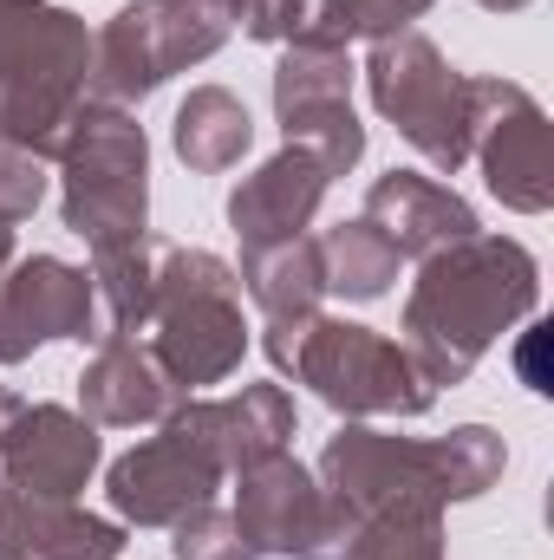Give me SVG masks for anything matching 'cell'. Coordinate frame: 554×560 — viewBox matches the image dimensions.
<instances>
[{"label":"cell","instance_id":"6da1fadb","mask_svg":"<svg viewBox=\"0 0 554 560\" xmlns=\"http://www.w3.org/2000/svg\"><path fill=\"white\" fill-rule=\"evenodd\" d=\"M542 300V268L522 242L509 235H470L450 242L437 255L417 261L412 300H405V352H412L417 378L437 385H463L476 372V359L516 326L529 319Z\"/></svg>","mask_w":554,"mask_h":560},{"label":"cell","instance_id":"7a4b0ae2","mask_svg":"<svg viewBox=\"0 0 554 560\" xmlns=\"http://www.w3.org/2000/svg\"><path fill=\"white\" fill-rule=\"evenodd\" d=\"M92 79V33L53 0H0V143L53 156Z\"/></svg>","mask_w":554,"mask_h":560},{"label":"cell","instance_id":"3957f363","mask_svg":"<svg viewBox=\"0 0 554 560\" xmlns=\"http://www.w3.org/2000/svg\"><path fill=\"white\" fill-rule=\"evenodd\" d=\"M143 346L163 359V372L183 392L235 378V365L249 352V319H242V280H235V268L216 261L209 248H183V242L157 235Z\"/></svg>","mask_w":554,"mask_h":560},{"label":"cell","instance_id":"277c9868","mask_svg":"<svg viewBox=\"0 0 554 560\" xmlns=\"http://www.w3.org/2000/svg\"><path fill=\"white\" fill-rule=\"evenodd\" d=\"M53 163H59V215L92 255L138 248L150 235V143L125 105L85 98Z\"/></svg>","mask_w":554,"mask_h":560},{"label":"cell","instance_id":"5b68a950","mask_svg":"<svg viewBox=\"0 0 554 560\" xmlns=\"http://www.w3.org/2000/svg\"><path fill=\"white\" fill-rule=\"evenodd\" d=\"M268 359L293 372V385H313V398L333 405L339 418H424L437 398L399 339L326 313L287 339H268Z\"/></svg>","mask_w":554,"mask_h":560},{"label":"cell","instance_id":"8992f818","mask_svg":"<svg viewBox=\"0 0 554 560\" xmlns=\"http://www.w3.org/2000/svg\"><path fill=\"white\" fill-rule=\"evenodd\" d=\"M366 92L379 105V118H392V131L412 143L430 170H463L470 143H476V79H463L417 26L372 39L366 59Z\"/></svg>","mask_w":554,"mask_h":560},{"label":"cell","instance_id":"52a82bcc","mask_svg":"<svg viewBox=\"0 0 554 560\" xmlns=\"http://www.w3.org/2000/svg\"><path fill=\"white\" fill-rule=\"evenodd\" d=\"M235 26L222 20L216 0H131L112 13V26L92 39V79L85 92L99 105H138L176 72L203 66L222 52Z\"/></svg>","mask_w":554,"mask_h":560},{"label":"cell","instance_id":"ba28073f","mask_svg":"<svg viewBox=\"0 0 554 560\" xmlns=\"http://www.w3.org/2000/svg\"><path fill=\"white\" fill-rule=\"evenodd\" d=\"M222 476L229 469L203 430V411L183 398L157 436H143L131 456H118L105 469V495H112L118 522H131V528H176L189 509L216 502Z\"/></svg>","mask_w":554,"mask_h":560},{"label":"cell","instance_id":"9c48e42d","mask_svg":"<svg viewBox=\"0 0 554 560\" xmlns=\"http://www.w3.org/2000/svg\"><path fill=\"white\" fill-rule=\"evenodd\" d=\"M320 489L333 502H346L359 522L372 515H443V456L437 443H412L399 430H372V423H346L339 436H326L320 450Z\"/></svg>","mask_w":554,"mask_h":560},{"label":"cell","instance_id":"30bf717a","mask_svg":"<svg viewBox=\"0 0 554 560\" xmlns=\"http://www.w3.org/2000/svg\"><path fill=\"white\" fill-rule=\"evenodd\" d=\"M275 118L287 143L313 150L333 176L366 156V125L353 112V59L326 39H287L275 66Z\"/></svg>","mask_w":554,"mask_h":560},{"label":"cell","instance_id":"8fae6325","mask_svg":"<svg viewBox=\"0 0 554 560\" xmlns=\"http://www.w3.org/2000/svg\"><path fill=\"white\" fill-rule=\"evenodd\" d=\"M470 156L483 163V183L503 209L542 215L554 202V138L542 105L509 85V79H476V143Z\"/></svg>","mask_w":554,"mask_h":560},{"label":"cell","instance_id":"7c38bea8","mask_svg":"<svg viewBox=\"0 0 554 560\" xmlns=\"http://www.w3.org/2000/svg\"><path fill=\"white\" fill-rule=\"evenodd\" d=\"M53 339H92V275L59 261V255H33V261H7L0 275V365L33 359Z\"/></svg>","mask_w":554,"mask_h":560},{"label":"cell","instance_id":"4fadbf2b","mask_svg":"<svg viewBox=\"0 0 554 560\" xmlns=\"http://www.w3.org/2000/svg\"><path fill=\"white\" fill-rule=\"evenodd\" d=\"M99 469V423L66 405H20L0 436V482L39 502H72Z\"/></svg>","mask_w":554,"mask_h":560},{"label":"cell","instance_id":"5bb4252c","mask_svg":"<svg viewBox=\"0 0 554 560\" xmlns=\"http://www.w3.org/2000/svg\"><path fill=\"white\" fill-rule=\"evenodd\" d=\"M326 183H333V170L313 150H300V143H287L255 176H242L235 196H229V229H235L242 255H268V248L300 242L307 222L326 202Z\"/></svg>","mask_w":554,"mask_h":560},{"label":"cell","instance_id":"9a60e30c","mask_svg":"<svg viewBox=\"0 0 554 560\" xmlns=\"http://www.w3.org/2000/svg\"><path fill=\"white\" fill-rule=\"evenodd\" d=\"M235 528L249 541V555H280V560H307V548L326 528V489L313 469H300L287 450L242 469V502H235Z\"/></svg>","mask_w":554,"mask_h":560},{"label":"cell","instance_id":"2e32d148","mask_svg":"<svg viewBox=\"0 0 554 560\" xmlns=\"http://www.w3.org/2000/svg\"><path fill=\"white\" fill-rule=\"evenodd\" d=\"M359 215L399 248V261H424V255H437V248H450V242L483 235V229H476V209H470L450 183L417 176V170H385V176L366 189V209H359Z\"/></svg>","mask_w":554,"mask_h":560},{"label":"cell","instance_id":"e0dca14e","mask_svg":"<svg viewBox=\"0 0 554 560\" xmlns=\"http://www.w3.org/2000/svg\"><path fill=\"white\" fill-rule=\"evenodd\" d=\"M189 392L163 372V359L143 339L99 346V359L79 378V418L99 430H131V423H163Z\"/></svg>","mask_w":554,"mask_h":560},{"label":"cell","instance_id":"ac0fdd59","mask_svg":"<svg viewBox=\"0 0 554 560\" xmlns=\"http://www.w3.org/2000/svg\"><path fill=\"white\" fill-rule=\"evenodd\" d=\"M125 528L72 502H39L0 482V560H118Z\"/></svg>","mask_w":554,"mask_h":560},{"label":"cell","instance_id":"d6986e66","mask_svg":"<svg viewBox=\"0 0 554 560\" xmlns=\"http://www.w3.org/2000/svg\"><path fill=\"white\" fill-rule=\"evenodd\" d=\"M196 411H203V430H209V443H216L229 476L268 463V456H280L293 443V398L280 385H242L229 398H203Z\"/></svg>","mask_w":554,"mask_h":560},{"label":"cell","instance_id":"ffe728a7","mask_svg":"<svg viewBox=\"0 0 554 560\" xmlns=\"http://www.w3.org/2000/svg\"><path fill=\"white\" fill-rule=\"evenodd\" d=\"M242 287L249 300L262 306L268 319V339H287L300 332L307 319H320V300H326V280H320V248L313 235L287 242V248H268V255H242Z\"/></svg>","mask_w":554,"mask_h":560},{"label":"cell","instance_id":"44dd1931","mask_svg":"<svg viewBox=\"0 0 554 560\" xmlns=\"http://www.w3.org/2000/svg\"><path fill=\"white\" fill-rule=\"evenodd\" d=\"M170 143H176V156H183L196 176H222V170H235V163L249 156L255 118H249V105H242L229 85H196V92L176 105Z\"/></svg>","mask_w":554,"mask_h":560},{"label":"cell","instance_id":"7402d4cb","mask_svg":"<svg viewBox=\"0 0 554 560\" xmlns=\"http://www.w3.org/2000/svg\"><path fill=\"white\" fill-rule=\"evenodd\" d=\"M320 280H326V293H346V300H379V293H392V280H399V248L359 215V222H339V229H326L320 242Z\"/></svg>","mask_w":554,"mask_h":560},{"label":"cell","instance_id":"603a6c76","mask_svg":"<svg viewBox=\"0 0 554 560\" xmlns=\"http://www.w3.org/2000/svg\"><path fill=\"white\" fill-rule=\"evenodd\" d=\"M424 13H430V0H307L300 39H326V46H346V39H392V33H405Z\"/></svg>","mask_w":554,"mask_h":560},{"label":"cell","instance_id":"cb8c5ba5","mask_svg":"<svg viewBox=\"0 0 554 560\" xmlns=\"http://www.w3.org/2000/svg\"><path fill=\"white\" fill-rule=\"evenodd\" d=\"M437 456H443V495L450 502H476L483 489H496L509 450L489 423H457L450 436H437Z\"/></svg>","mask_w":554,"mask_h":560},{"label":"cell","instance_id":"d4e9b609","mask_svg":"<svg viewBox=\"0 0 554 560\" xmlns=\"http://www.w3.org/2000/svg\"><path fill=\"white\" fill-rule=\"evenodd\" d=\"M170 555L176 560H255L249 541H242V528H235V515L216 509V502H203V509H189V515L176 522Z\"/></svg>","mask_w":554,"mask_h":560},{"label":"cell","instance_id":"484cf974","mask_svg":"<svg viewBox=\"0 0 554 560\" xmlns=\"http://www.w3.org/2000/svg\"><path fill=\"white\" fill-rule=\"evenodd\" d=\"M46 196V156L20 150V143H0V229L26 222Z\"/></svg>","mask_w":554,"mask_h":560},{"label":"cell","instance_id":"4316f807","mask_svg":"<svg viewBox=\"0 0 554 560\" xmlns=\"http://www.w3.org/2000/svg\"><path fill=\"white\" fill-rule=\"evenodd\" d=\"M229 26H242L249 39L262 46H287L300 39V20H307V0H216Z\"/></svg>","mask_w":554,"mask_h":560},{"label":"cell","instance_id":"83f0119b","mask_svg":"<svg viewBox=\"0 0 554 560\" xmlns=\"http://www.w3.org/2000/svg\"><path fill=\"white\" fill-rule=\"evenodd\" d=\"M542 339H549V326H529V339H522V352H516L529 392H549V378H542Z\"/></svg>","mask_w":554,"mask_h":560},{"label":"cell","instance_id":"f1b7e54d","mask_svg":"<svg viewBox=\"0 0 554 560\" xmlns=\"http://www.w3.org/2000/svg\"><path fill=\"white\" fill-rule=\"evenodd\" d=\"M20 405H26V398H13V392H7V385H0V436H7V423L20 418Z\"/></svg>","mask_w":554,"mask_h":560},{"label":"cell","instance_id":"f546056e","mask_svg":"<svg viewBox=\"0 0 554 560\" xmlns=\"http://www.w3.org/2000/svg\"><path fill=\"white\" fill-rule=\"evenodd\" d=\"M476 7H489V13H522L529 0H476Z\"/></svg>","mask_w":554,"mask_h":560},{"label":"cell","instance_id":"4dcf8cb0","mask_svg":"<svg viewBox=\"0 0 554 560\" xmlns=\"http://www.w3.org/2000/svg\"><path fill=\"white\" fill-rule=\"evenodd\" d=\"M7 261H13V229H0V275H7Z\"/></svg>","mask_w":554,"mask_h":560}]
</instances>
